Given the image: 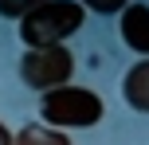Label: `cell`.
I'll list each match as a JSON object with an SVG mask.
<instances>
[{"mask_svg": "<svg viewBox=\"0 0 149 145\" xmlns=\"http://www.w3.org/2000/svg\"><path fill=\"white\" fill-rule=\"evenodd\" d=\"M86 20V8L79 0H43L20 20V39L28 47H63V39L74 35Z\"/></svg>", "mask_w": 149, "mask_h": 145, "instance_id": "6da1fadb", "label": "cell"}, {"mask_svg": "<svg viewBox=\"0 0 149 145\" xmlns=\"http://www.w3.org/2000/svg\"><path fill=\"white\" fill-rule=\"evenodd\" d=\"M43 0H0V16H8V20H24V16L31 12V8H39Z\"/></svg>", "mask_w": 149, "mask_h": 145, "instance_id": "52a82bcc", "label": "cell"}, {"mask_svg": "<svg viewBox=\"0 0 149 145\" xmlns=\"http://www.w3.org/2000/svg\"><path fill=\"white\" fill-rule=\"evenodd\" d=\"M12 145H71V141L51 126H24L20 137H12Z\"/></svg>", "mask_w": 149, "mask_h": 145, "instance_id": "8992f818", "label": "cell"}, {"mask_svg": "<svg viewBox=\"0 0 149 145\" xmlns=\"http://www.w3.org/2000/svg\"><path fill=\"white\" fill-rule=\"evenodd\" d=\"M82 8H90V12H102V16H110V12H122V8L130 4V0H79Z\"/></svg>", "mask_w": 149, "mask_h": 145, "instance_id": "ba28073f", "label": "cell"}, {"mask_svg": "<svg viewBox=\"0 0 149 145\" xmlns=\"http://www.w3.org/2000/svg\"><path fill=\"white\" fill-rule=\"evenodd\" d=\"M102 98L86 86H55V90L39 94V118L51 130H86V126L102 122Z\"/></svg>", "mask_w": 149, "mask_h": 145, "instance_id": "7a4b0ae2", "label": "cell"}, {"mask_svg": "<svg viewBox=\"0 0 149 145\" xmlns=\"http://www.w3.org/2000/svg\"><path fill=\"white\" fill-rule=\"evenodd\" d=\"M122 94H126V102L137 110V114H149V59H137L134 67L126 71Z\"/></svg>", "mask_w": 149, "mask_h": 145, "instance_id": "5b68a950", "label": "cell"}, {"mask_svg": "<svg viewBox=\"0 0 149 145\" xmlns=\"http://www.w3.org/2000/svg\"><path fill=\"white\" fill-rule=\"evenodd\" d=\"M0 145H12V133H8V126L0 122Z\"/></svg>", "mask_w": 149, "mask_h": 145, "instance_id": "9c48e42d", "label": "cell"}, {"mask_svg": "<svg viewBox=\"0 0 149 145\" xmlns=\"http://www.w3.org/2000/svg\"><path fill=\"white\" fill-rule=\"evenodd\" d=\"M71 75H74V55L67 47H31L20 59V78L39 94L55 90V86H67Z\"/></svg>", "mask_w": 149, "mask_h": 145, "instance_id": "3957f363", "label": "cell"}, {"mask_svg": "<svg viewBox=\"0 0 149 145\" xmlns=\"http://www.w3.org/2000/svg\"><path fill=\"white\" fill-rule=\"evenodd\" d=\"M122 39L130 51L149 59V4H126L122 8Z\"/></svg>", "mask_w": 149, "mask_h": 145, "instance_id": "277c9868", "label": "cell"}]
</instances>
